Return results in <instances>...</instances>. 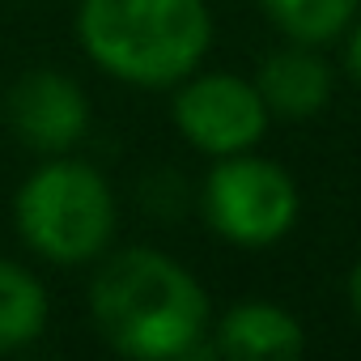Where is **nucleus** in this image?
Listing matches in <instances>:
<instances>
[{"label": "nucleus", "mask_w": 361, "mask_h": 361, "mask_svg": "<svg viewBox=\"0 0 361 361\" xmlns=\"http://www.w3.org/2000/svg\"><path fill=\"white\" fill-rule=\"evenodd\" d=\"M90 310L102 340L123 357L174 361L213 353L209 298L200 281L153 247L106 259L94 276Z\"/></svg>", "instance_id": "obj_1"}, {"label": "nucleus", "mask_w": 361, "mask_h": 361, "mask_svg": "<svg viewBox=\"0 0 361 361\" xmlns=\"http://www.w3.org/2000/svg\"><path fill=\"white\" fill-rule=\"evenodd\" d=\"M77 30L98 68L153 90L188 81L213 43L204 0H81Z\"/></svg>", "instance_id": "obj_2"}, {"label": "nucleus", "mask_w": 361, "mask_h": 361, "mask_svg": "<svg viewBox=\"0 0 361 361\" xmlns=\"http://www.w3.org/2000/svg\"><path fill=\"white\" fill-rule=\"evenodd\" d=\"M13 217L26 247L43 259L85 264L98 259L115 234V196L94 166L51 157L22 183Z\"/></svg>", "instance_id": "obj_3"}, {"label": "nucleus", "mask_w": 361, "mask_h": 361, "mask_svg": "<svg viewBox=\"0 0 361 361\" xmlns=\"http://www.w3.org/2000/svg\"><path fill=\"white\" fill-rule=\"evenodd\" d=\"M204 213L209 226L238 247H268L285 238L298 221V188L293 178L264 157L230 153L204 178Z\"/></svg>", "instance_id": "obj_4"}, {"label": "nucleus", "mask_w": 361, "mask_h": 361, "mask_svg": "<svg viewBox=\"0 0 361 361\" xmlns=\"http://www.w3.org/2000/svg\"><path fill=\"white\" fill-rule=\"evenodd\" d=\"M174 128L183 132L192 149L209 157H230L247 153L264 136L268 106L251 81L230 73H209L174 94Z\"/></svg>", "instance_id": "obj_5"}, {"label": "nucleus", "mask_w": 361, "mask_h": 361, "mask_svg": "<svg viewBox=\"0 0 361 361\" xmlns=\"http://www.w3.org/2000/svg\"><path fill=\"white\" fill-rule=\"evenodd\" d=\"M5 115L26 149L51 153V157L68 153L90 128V102H85L81 85L51 68L18 77L5 98Z\"/></svg>", "instance_id": "obj_6"}, {"label": "nucleus", "mask_w": 361, "mask_h": 361, "mask_svg": "<svg viewBox=\"0 0 361 361\" xmlns=\"http://www.w3.org/2000/svg\"><path fill=\"white\" fill-rule=\"evenodd\" d=\"M306 348L302 323L272 302H243L217 323L213 353L234 361H285Z\"/></svg>", "instance_id": "obj_7"}, {"label": "nucleus", "mask_w": 361, "mask_h": 361, "mask_svg": "<svg viewBox=\"0 0 361 361\" xmlns=\"http://www.w3.org/2000/svg\"><path fill=\"white\" fill-rule=\"evenodd\" d=\"M255 90H259L268 115L306 119V115H314V111L327 106V98H331V73L302 43V47L268 56L264 68H259V77H255Z\"/></svg>", "instance_id": "obj_8"}, {"label": "nucleus", "mask_w": 361, "mask_h": 361, "mask_svg": "<svg viewBox=\"0 0 361 361\" xmlns=\"http://www.w3.org/2000/svg\"><path fill=\"white\" fill-rule=\"evenodd\" d=\"M47 327V289L22 264L0 259V353L26 348Z\"/></svg>", "instance_id": "obj_9"}, {"label": "nucleus", "mask_w": 361, "mask_h": 361, "mask_svg": "<svg viewBox=\"0 0 361 361\" xmlns=\"http://www.w3.org/2000/svg\"><path fill=\"white\" fill-rule=\"evenodd\" d=\"M264 13L293 39V43H327L344 35V26L357 18L361 0H259Z\"/></svg>", "instance_id": "obj_10"}, {"label": "nucleus", "mask_w": 361, "mask_h": 361, "mask_svg": "<svg viewBox=\"0 0 361 361\" xmlns=\"http://www.w3.org/2000/svg\"><path fill=\"white\" fill-rule=\"evenodd\" d=\"M348 73H353V81L361 85V22H357V30L348 35Z\"/></svg>", "instance_id": "obj_11"}, {"label": "nucleus", "mask_w": 361, "mask_h": 361, "mask_svg": "<svg viewBox=\"0 0 361 361\" xmlns=\"http://www.w3.org/2000/svg\"><path fill=\"white\" fill-rule=\"evenodd\" d=\"M348 302H353V314H357V323H361V259H357V268H353V276H348Z\"/></svg>", "instance_id": "obj_12"}]
</instances>
